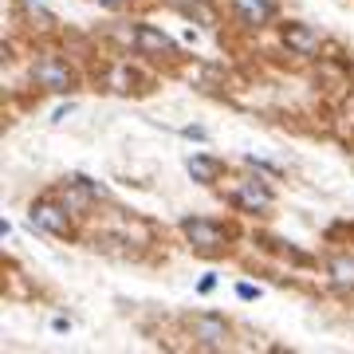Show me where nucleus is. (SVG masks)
<instances>
[{
    "label": "nucleus",
    "mask_w": 354,
    "mask_h": 354,
    "mask_svg": "<svg viewBox=\"0 0 354 354\" xmlns=\"http://www.w3.org/2000/svg\"><path fill=\"white\" fill-rule=\"evenodd\" d=\"M32 79H36L39 87H48V91H71L75 87V75H71V67L59 64V59H39L36 67H32Z\"/></svg>",
    "instance_id": "obj_1"
},
{
    "label": "nucleus",
    "mask_w": 354,
    "mask_h": 354,
    "mask_svg": "<svg viewBox=\"0 0 354 354\" xmlns=\"http://www.w3.org/2000/svg\"><path fill=\"white\" fill-rule=\"evenodd\" d=\"M32 225L48 228L55 236H71V216H67V209H59V205H51V201L32 205Z\"/></svg>",
    "instance_id": "obj_2"
},
{
    "label": "nucleus",
    "mask_w": 354,
    "mask_h": 354,
    "mask_svg": "<svg viewBox=\"0 0 354 354\" xmlns=\"http://www.w3.org/2000/svg\"><path fill=\"white\" fill-rule=\"evenodd\" d=\"M181 228H185V236H189L201 252H216V248L228 241V232L221 225H213V221H185Z\"/></svg>",
    "instance_id": "obj_3"
},
{
    "label": "nucleus",
    "mask_w": 354,
    "mask_h": 354,
    "mask_svg": "<svg viewBox=\"0 0 354 354\" xmlns=\"http://www.w3.org/2000/svg\"><path fill=\"white\" fill-rule=\"evenodd\" d=\"M189 330H193V339L201 342V346H225L228 342V327L221 323V319H213V315H197V319H189Z\"/></svg>",
    "instance_id": "obj_4"
},
{
    "label": "nucleus",
    "mask_w": 354,
    "mask_h": 354,
    "mask_svg": "<svg viewBox=\"0 0 354 354\" xmlns=\"http://www.w3.org/2000/svg\"><path fill=\"white\" fill-rule=\"evenodd\" d=\"M134 44H138V51H146V55H174V39L165 36V32H158V28L142 24L138 32H134Z\"/></svg>",
    "instance_id": "obj_5"
},
{
    "label": "nucleus",
    "mask_w": 354,
    "mask_h": 354,
    "mask_svg": "<svg viewBox=\"0 0 354 354\" xmlns=\"http://www.w3.org/2000/svg\"><path fill=\"white\" fill-rule=\"evenodd\" d=\"M232 205H241V209H248V213H260V209L272 205V193H268L260 181H244L241 189L232 193Z\"/></svg>",
    "instance_id": "obj_6"
},
{
    "label": "nucleus",
    "mask_w": 354,
    "mask_h": 354,
    "mask_svg": "<svg viewBox=\"0 0 354 354\" xmlns=\"http://www.w3.org/2000/svg\"><path fill=\"white\" fill-rule=\"evenodd\" d=\"M283 44H288L295 55H315L319 36H315L307 24H288V28H283Z\"/></svg>",
    "instance_id": "obj_7"
},
{
    "label": "nucleus",
    "mask_w": 354,
    "mask_h": 354,
    "mask_svg": "<svg viewBox=\"0 0 354 354\" xmlns=\"http://www.w3.org/2000/svg\"><path fill=\"white\" fill-rule=\"evenodd\" d=\"M232 8H236V16H241L244 24L260 28L272 16V0H232Z\"/></svg>",
    "instance_id": "obj_8"
},
{
    "label": "nucleus",
    "mask_w": 354,
    "mask_h": 354,
    "mask_svg": "<svg viewBox=\"0 0 354 354\" xmlns=\"http://www.w3.org/2000/svg\"><path fill=\"white\" fill-rule=\"evenodd\" d=\"M327 276H330V283H335V288H351L354 291V256H335V260H330L327 264Z\"/></svg>",
    "instance_id": "obj_9"
},
{
    "label": "nucleus",
    "mask_w": 354,
    "mask_h": 354,
    "mask_svg": "<svg viewBox=\"0 0 354 354\" xmlns=\"http://www.w3.org/2000/svg\"><path fill=\"white\" fill-rule=\"evenodd\" d=\"M189 174H193V181L213 185L216 177H221V162L216 158H189Z\"/></svg>",
    "instance_id": "obj_10"
},
{
    "label": "nucleus",
    "mask_w": 354,
    "mask_h": 354,
    "mask_svg": "<svg viewBox=\"0 0 354 354\" xmlns=\"http://www.w3.org/2000/svg\"><path fill=\"white\" fill-rule=\"evenodd\" d=\"M102 4H111V8H114V4H127V0H102Z\"/></svg>",
    "instance_id": "obj_11"
}]
</instances>
